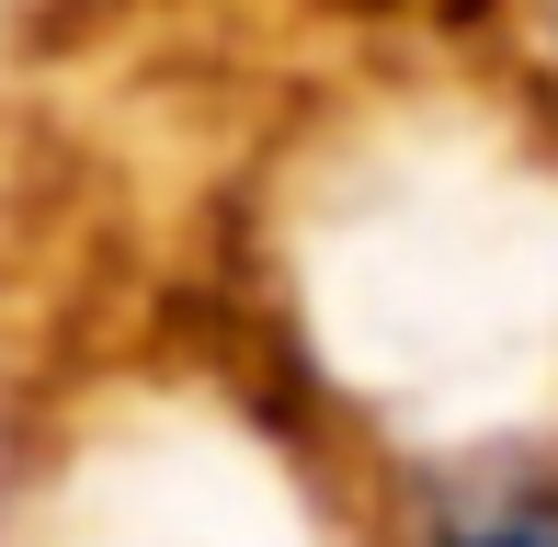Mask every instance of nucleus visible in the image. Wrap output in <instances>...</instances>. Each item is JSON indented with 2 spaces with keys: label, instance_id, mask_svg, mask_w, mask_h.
I'll return each instance as SVG.
<instances>
[{
  "label": "nucleus",
  "instance_id": "nucleus-1",
  "mask_svg": "<svg viewBox=\"0 0 558 547\" xmlns=\"http://www.w3.org/2000/svg\"><path fill=\"white\" fill-rule=\"evenodd\" d=\"M434 547H558V490H478L468 513H445Z\"/></svg>",
  "mask_w": 558,
  "mask_h": 547
}]
</instances>
